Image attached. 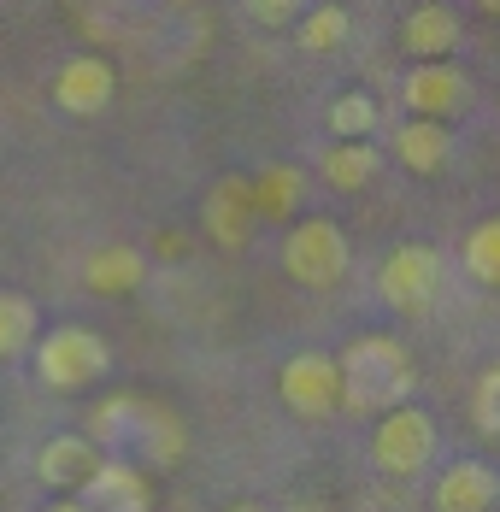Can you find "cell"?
Segmentation results:
<instances>
[{"mask_svg":"<svg viewBox=\"0 0 500 512\" xmlns=\"http://www.w3.org/2000/svg\"><path fill=\"white\" fill-rule=\"evenodd\" d=\"M459 12L453 6H412L406 18H400V48L412 53V59H448L459 48Z\"/></svg>","mask_w":500,"mask_h":512,"instance_id":"obj_14","label":"cell"},{"mask_svg":"<svg viewBox=\"0 0 500 512\" xmlns=\"http://www.w3.org/2000/svg\"><path fill=\"white\" fill-rule=\"evenodd\" d=\"M165 6H189V0H165Z\"/></svg>","mask_w":500,"mask_h":512,"instance_id":"obj_28","label":"cell"},{"mask_svg":"<svg viewBox=\"0 0 500 512\" xmlns=\"http://www.w3.org/2000/svg\"><path fill=\"white\" fill-rule=\"evenodd\" d=\"M36 336H42V312H36V301H24V295H0V359L30 354Z\"/></svg>","mask_w":500,"mask_h":512,"instance_id":"obj_21","label":"cell"},{"mask_svg":"<svg viewBox=\"0 0 500 512\" xmlns=\"http://www.w3.org/2000/svg\"><path fill=\"white\" fill-rule=\"evenodd\" d=\"M377 295L395 312H430V301L442 295V254L424 242H400L377 271Z\"/></svg>","mask_w":500,"mask_h":512,"instance_id":"obj_7","label":"cell"},{"mask_svg":"<svg viewBox=\"0 0 500 512\" xmlns=\"http://www.w3.org/2000/svg\"><path fill=\"white\" fill-rule=\"evenodd\" d=\"M318 171H324V183H330L336 195H359V189L377 177V148H371V142H330L324 159H318Z\"/></svg>","mask_w":500,"mask_h":512,"instance_id":"obj_17","label":"cell"},{"mask_svg":"<svg viewBox=\"0 0 500 512\" xmlns=\"http://www.w3.org/2000/svg\"><path fill=\"white\" fill-rule=\"evenodd\" d=\"M371 460L389 477H418L424 465L436 460V418L424 407H389L377 418V436H371Z\"/></svg>","mask_w":500,"mask_h":512,"instance_id":"obj_5","label":"cell"},{"mask_svg":"<svg viewBox=\"0 0 500 512\" xmlns=\"http://www.w3.org/2000/svg\"><path fill=\"white\" fill-rule=\"evenodd\" d=\"M118 95V71L100 59V53H71L59 71H53V106L71 112V118H100Z\"/></svg>","mask_w":500,"mask_h":512,"instance_id":"obj_9","label":"cell"},{"mask_svg":"<svg viewBox=\"0 0 500 512\" xmlns=\"http://www.w3.org/2000/svg\"><path fill=\"white\" fill-rule=\"evenodd\" d=\"M253 24H265V30H289L300 12H306V0H248Z\"/></svg>","mask_w":500,"mask_h":512,"instance_id":"obj_24","label":"cell"},{"mask_svg":"<svg viewBox=\"0 0 500 512\" xmlns=\"http://www.w3.org/2000/svg\"><path fill=\"white\" fill-rule=\"evenodd\" d=\"M477 12H489V18H500V0H477Z\"/></svg>","mask_w":500,"mask_h":512,"instance_id":"obj_27","label":"cell"},{"mask_svg":"<svg viewBox=\"0 0 500 512\" xmlns=\"http://www.w3.org/2000/svg\"><path fill=\"white\" fill-rule=\"evenodd\" d=\"M495 501H500V477L483 460H453L436 477V495H430L436 512H495Z\"/></svg>","mask_w":500,"mask_h":512,"instance_id":"obj_12","label":"cell"},{"mask_svg":"<svg viewBox=\"0 0 500 512\" xmlns=\"http://www.w3.org/2000/svg\"><path fill=\"white\" fill-rule=\"evenodd\" d=\"M377 124H383V112H377V95H365V89H348L330 101V136L336 142H371Z\"/></svg>","mask_w":500,"mask_h":512,"instance_id":"obj_22","label":"cell"},{"mask_svg":"<svg viewBox=\"0 0 500 512\" xmlns=\"http://www.w3.org/2000/svg\"><path fill=\"white\" fill-rule=\"evenodd\" d=\"M277 389H283V407L300 412V418H330V412H342V365L330 354H318V348H306L283 365V377H277Z\"/></svg>","mask_w":500,"mask_h":512,"instance_id":"obj_8","label":"cell"},{"mask_svg":"<svg viewBox=\"0 0 500 512\" xmlns=\"http://www.w3.org/2000/svg\"><path fill=\"white\" fill-rule=\"evenodd\" d=\"M348 265H353V248L336 218H300L283 236V271L300 289H336L348 277Z\"/></svg>","mask_w":500,"mask_h":512,"instance_id":"obj_4","label":"cell"},{"mask_svg":"<svg viewBox=\"0 0 500 512\" xmlns=\"http://www.w3.org/2000/svg\"><path fill=\"white\" fill-rule=\"evenodd\" d=\"M77 501H83L89 512H148L153 489H148V477H142V465L106 454V460L89 471V483L77 489Z\"/></svg>","mask_w":500,"mask_h":512,"instance_id":"obj_10","label":"cell"},{"mask_svg":"<svg viewBox=\"0 0 500 512\" xmlns=\"http://www.w3.org/2000/svg\"><path fill=\"white\" fill-rule=\"evenodd\" d=\"M400 101L412 118H436V124H453L471 112V77L453 65V59H412L406 83H400Z\"/></svg>","mask_w":500,"mask_h":512,"instance_id":"obj_6","label":"cell"},{"mask_svg":"<svg viewBox=\"0 0 500 512\" xmlns=\"http://www.w3.org/2000/svg\"><path fill=\"white\" fill-rule=\"evenodd\" d=\"M336 365H342V407L348 412L400 407L412 395V359L395 336H359V342H348V354H336Z\"/></svg>","mask_w":500,"mask_h":512,"instance_id":"obj_2","label":"cell"},{"mask_svg":"<svg viewBox=\"0 0 500 512\" xmlns=\"http://www.w3.org/2000/svg\"><path fill=\"white\" fill-rule=\"evenodd\" d=\"M48 512H89V507H83V501H53Z\"/></svg>","mask_w":500,"mask_h":512,"instance_id":"obj_25","label":"cell"},{"mask_svg":"<svg viewBox=\"0 0 500 512\" xmlns=\"http://www.w3.org/2000/svg\"><path fill=\"white\" fill-rule=\"evenodd\" d=\"M395 159L412 177H442L453 159V130L436 124V118H412V124L395 130Z\"/></svg>","mask_w":500,"mask_h":512,"instance_id":"obj_13","label":"cell"},{"mask_svg":"<svg viewBox=\"0 0 500 512\" xmlns=\"http://www.w3.org/2000/svg\"><path fill=\"white\" fill-rule=\"evenodd\" d=\"M471 407H477V424L500 436V365H489L483 377H477V395H471Z\"/></svg>","mask_w":500,"mask_h":512,"instance_id":"obj_23","label":"cell"},{"mask_svg":"<svg viewBox=\"0 0 500 512\" xmlns=\"http://www.w3.org/2000/svg\"><path fill=\"white\" fill-rule=\"evenodd\" d=\"M83 283L106 295V301H118V295H136L142 283H148V254L142 248H95L89 265H83Z\"/></svg>","mask_w":500,"mask_h":512,"instance_id":"obj_16","label":"cell"},{"mask_svg":"<svg viewBox=\"0 0 500 512\" xmlns=\"http://www.w3.org/2000/svg\"><path fill=\"white\" fill-rule=\"evenodd\" d=\"M348 30H353V18H348V6H336V0H318V6H306L295 18L300 53H336L348 42Z\"/></svg>","mask_w":500,"mask_h":512,"instance_id":"obj_18","label":"cell"},{"mask_svg":"<svg viewBox=\"0 0 500 512\" xmlns=\"http://www.w3.org/2000/svg\"><path fill=\"white\" fill-rule=\"evenodd\" d=\"M248 183H253V212L259 218H289L300 206V195H306V177H300L295 165H265Z\"/></svg>","mask_w":500,"mask_h":512,"instance_id":"obj_19","label":"cell"},{"mask_svg":"<svg viewBox=\"0 0 500 512\" xmlns=\"http://www.w3.org/2000/svg\"><path fill=\"white\" fill-rule=\"evenodd\" d=\"M30 354H36V377L48 389H59V395H77V389H89V383H100L112 371V348L89 324H59L48 336H36Z\"/></svg>","mask_w":500,"mask_h":512,"instance_id":"obj_3","label":"cell"},{"mask_svg":"<svg viewBox=\"0 0 500 512\" xmlns=\"http://www.w3.org/2000/svg\"><path fill=\"white\" fill-rule=\"evenodd\" d=\"M89 442L100 454H148L153 465H177L189 436H183V418L159 401H100L95 418H89Z\"/></svg>","mask_w":500,"mask_h":512,"instance_id":"obj_1","label":"cell"},{"mask_svg":"<svg viewBox=\"0 0 500 512\" xmlns=\"http://www.w3.org/2000/svg\"><path fill=\"white\" fill-rule=\"evenodd\" d=\"M100 460H106V454H100L89 436H53L48 448H42V460H36V471H42V483H48V489L77 495Z\"/></svg>","mask_w":500,"mask_h":512,"instance_id":"obj_15","label":"cell"},{"mask_svg":"<svg viewBox=\"0 0 500 512\" xmlns=\"http://www.w3.org/2000/svg\"><path fill=\"white\" fill-rule=\"evenodd\" d=\"M200 218H206V236L218 242V248H248L253 224H259V212H253V183L248 177H218L212 183V195L200 206Z\"/></svg>","mask_w":500,"mask_h":512,"instance_id":"obj_11","label":"cell"},{"mask_svg":"<svg viewBox=\"0 0 500 512\" xmlns=\"http://www.w3.org/2000/svg\"><path fill=\"white\" fill-rule=\"evenodd\" d=\"M459 265L471 271V283L500 289V212H495V218H483V224L459 242Z\"/></svg>","mask_w":500,"mask_h":512,"instance_id":"obj_20","label":"cell"},{"mask_svg":"<svg viewBox=\"0 0 500 512\" xmlns=\"http://www.w3.org/2000/svg\"><path fill=\"white\" fill-rule=\"evenodd\" d=\"M230 512H271V507H259V501H236Z\"/></svg>","mask_w":500,"mask_h":512,"instance_id":"obj_26","label":"cell"}]
</instances>
